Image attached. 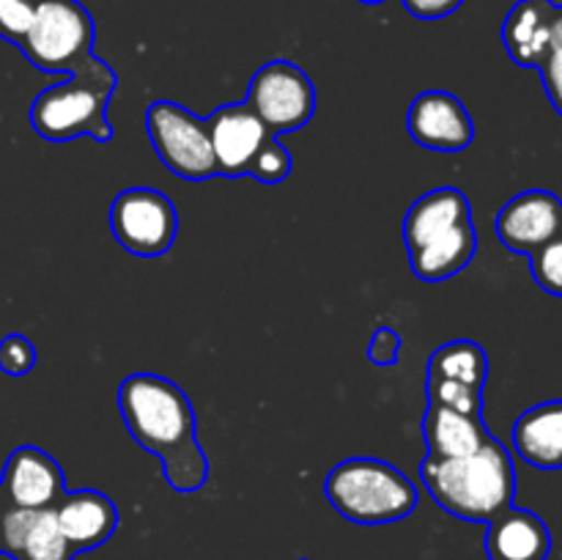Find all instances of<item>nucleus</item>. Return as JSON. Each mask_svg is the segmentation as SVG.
I'll return each instance as SVG.
<instances>
[{
  "instance_id": "16",
  "label": "nucleus",
  "mask_w": 562,
  "mask_h": 560,
  "mask_svg": "<svg viewBox=\"0 0 562 560\" xmlns=\"http://www.w3.org/2000/svg\"><path fill=\"white\" fill-rule=\"evenodd\" d=\"M554 0H519L503 22V44L510 60L538 69L552 49Z\"/></svg>"
},
{
  "instance_id": "28",
  "label": "nucleus",
  "mask_w": 562,
  "mask_h": 560,
  "mask_svg": "<svg viewBox=\"0 0 562 560\" xmlns=\"http://www.w3.org/2000/svg\"><path fill=\"white\" fill-rule=\"evenodd\" d=\"M538 71H541L549 102H552V108L562 115V49H549V55L543 58V64L538 66Z\"/></svg>"
},
{
  "instance_id": "4",
  "label": "nucleus",
  "mask_w": 562,
  "mask_h": 560,
  "mask_svg": "<svg viewBox=\"0 0 562 560\" xmlns=\"http://www.w3.org/2000/svg\"><path fill=\"white\" fill-rule=\"evenodd\" d=\"M329 505L355 525H393L417 508V486L395 464L371 456L346 459L324 481Z\"/></svg>"
},
{
  "instance_id": "10",
  "label": "nucleus",
  "mask_w": 562,
  "mask_h": 560,
  "mask_svg": "<svg viewBox=\"0 0 562 560\" xmlns=\"http://www.w3.org/2000/svg\"><path fill=\"white\" fill-rule=\"evenodd\" d=\"M494 228L508 250L532 256L562 234V198L549 190L519 192L499 209Z\"/></svg>"
},
{
  "instance_id": "30",
  "label": "nucleus",
  "mask_w": 562,
  "mask_h": 560,
  "mask_svg": "<svg viewBox=\"0 0 562 560\" xmlns=\"http://www.w3.org/2000/svg\"><path fill=\"white\" fill-rule=\"evenodd\" d=\"M552 49H562V5H554V16H552Z\"/></svg>"
},
{
  "instance_id": "6",
  "label": "nucleus",
  "mask_w": 562,
  "mask_h": 560,
  "mask_svg": "<svg viewBox=\"0 0 562 560\" xmlns=\"http://www.w3.org/2000/svg\"><path fill=\"white\" fill-rule=\"evenodd\" d=\"M146 132L157 157L179 179L206 181L217 176V159H214L206 119L190 113L181 104L159 99L148 104Z\"/></svg>"
},
{
  "instance_id": "32",
  "label": "nucleus",
  "mask_w": 562,
  "mask_h": 560,
  "mask_svg": "<svg viewBox=\"0 0 562 560\" xmlns=\"http://www.w3.org/2000/svg\"><path fill=\"white\" fill-rule=\"evenodd\" d=\"M302 560H307V558H302Z\"/></svg>"
},
{
  "instance_id": "20",
  "label": "nucleus",
  "mask_w": 562,
  "mask_h": 560,
  "mask_svg": "<svg viewBox=\"0 0 562 560\" xmlns=\"http://www.w3.org/2000/svg\"><path fill=\"white\" fill-rule=\"evenodd\" d=\"M477 253V231L472 223L459 225L409 253V267L426 283H442L470 267Z\"/></svg>"
},
{
  "instance_id": "33",
  "label": "nucleus",
  "mask_w": 562,
  "mask_h": 560,
  "mask_svg": "<svg viewBox=\"0 0 562 560\" xmlns=\"http://www.w3.org/2000/svg\"><path fill=\"white\" fill-rule=\"evenodd\" d=\"M0 560H3V558H0Z\"/></svg>"
},
{
  "instance_id": "11",
  "label": "nucleus",
  "mask_w": 562,
  "mask_h": 560,
  "mask_svg": "<svg viewBox=\"0 0 562 560\" xmlns=\"http://www.w3.org/2000/svg\"><path fill=\"white\" fill-rule=\"evenodd\" d=\"M0 494L14 508H55L66 494V475L58 461L36 445L11 450L0 478Z\"/></svg>"
},
{
  "instance_id": "15",
  "label": "nucleus",
  "mask_w": 562,
  "mask_h": 560,
  "mask_svg": "<svg viewBox=\"0 0 562 560\" xmlns=\"http://www.w3.org/2000/svg\"><path fill=\"white\" fill-rule=\"evenodd\" d=\"M552 552V533L547 522L527 508H505L488 522V560H547Z\"/></svg>"
},
{
  "instance_id": "19",
  "label": "nucleus",
  "mask_w": 562,
  "mask_h": 560,
  "mask_svg": "<svg viewBox=\"0 0 562 560\" xmlns=\"http://www.w3.org/2000/svg\"><path fill=\"white\" fill-rule=\"evenodd\" d=\"M423 437H426L428 456L437 459H459L481 450L492 439L483 415H464V412L445 410L428 404L423 417Z\"/></svg>"
},
{
  "instance_id": "21",
  "label": "nucleus",
  "mask_w": 562,
  "mask_h": 560,
  "mask_svg": "<svg viewBox=\"0 0 562 560\" xmlns=\"http://www.w3.org/2000/svg\"><path fill=\"white\" fill-rule=\"evenodd\" d=\"M428 377L453 379V382L483 390L488 379V357L475 340H450L431 355Z\"/></svg>"
},
{
  "instance_id": "24",
  "label": "nucleus",
  "mask_w": 562,
  "mask_h": 560,
  "mask_svg": "<svg viewBox=\"0 0 562 560\" xmlns=\"http://www.w3.org/2000/svg\"><path fill=\"white\" fill-rule=\"evenodd\" d=\"M530 272L543 291L562 296V234L532 253Z\"/></svg>"
},
{
  "instance_id": "29",
  "label": "nucleus",
  "mask_w": 562,
  "mask_h": 560,
  "mask_svg": "<svg viewBox=\"0 0 562 560\" xmlns=\"http://www.w3.org/2000/svg\"><path fill=\"white\" fill-rule=\"evenodd\" d=\"M464 0H404V9L417 20H445L461 9Z\"/></svg>"
},
{
  "instance_id": "9",
  "label": "nucleus",
  "mask_w": 562,
  "mask_h": 560,
  "mask_svg": "<svg viewBox=\"0 0 562 560\" xmlns=\"http://www.w3.org/2000/svg\"><path fill=\"white\" fill-rule=\"evenodd\" d=\"M406 132L428 152L459 154L475 141L470 110L450 91H423L406 110Z\"/></svg>"
},
{
  "instance_id": "1",
  "label": "nucleus",
  "mask_w": 562,
  "mask_h": 560,
  "mask_svg": "<svg viewBox=\"0 0 562 560\" xmlns=\"http://www.w3.org/2000/svg\"><path fill=\"white\" fill-rule=\"evenodd\" d=\"M119 412L126 432L162 464L170 489L198 492L209 478V459L198 443L192 401L173 379L132 373L119 384Z\"/></svg>"
},
{
  "instance_id": "2",
  "label": "nucleus",
  "mask_w": 562,
  "mask_h": 560,
  "mask_svg": "<svg viewBox=\"0 0 562 560\" xmlns=\"http://www.w3.org/2000/svg\"><path fill=\"white\" fill-rule=\"evenodd\" d=\"M423 486L428 489L439 508L464 522H488L516 497V467L510 450L497 437L481 450L459 459L426 456L420 464Z\"/></svg>"
},
{
  "instance_id": "14",
  "label": "nucleus",
  "mask_w": 562,
  "mask_h": 560,
  "mask_svg": "<svg viewBox=\"0 0 562 560\" xmlns=\"http://www.w3.org/2000/svg\"><path fill=\"white\" fill-rule=\"evenodd\" d=\"M55 519L60 533L71 544L75 552L102 547L119 527V508L113 500L97 489H80V492H66L55 505Z\"/></svg>"
},
{
  "instance_id": "17",
  "label": "nucleus",
  "mask_w": 562,
  "mask_h": 560,
  "mask_svg": "<svg viewBox=\"0 0 562 560\" xmlns=\"http://www.w3.org/2000/svg\"><path fill=\"white\" fill-rule=\"evenodd\" d=\"M472 223L470 198L459 187H437L412 203L404 220V245L406 250H417L426 242Z\"/></svg>"
},
{
  "instance_id": "25",
  "label": "nucleus",
  "mask_w": 562,
  "mask_h": 560,
  "mask_svg": "<svg viewBox=\"0 0 562 560\" xmlns=\"http://www.w3.org/2000/svg\"><path fill=\"white\" fill-rule=\"evenodd\" d=\"M36 5L38 0H0V38L20 47L36 14Z\"/></svg>"
},
{
  "instance_id": "22",
  "label": "nucleus",
  "mask_w": 562,
  "mask_h": 560,
  "mask_svg": "<svg viewBox=\"0 0 562 560\" xmlns=\"http://www.w3.org/2000/svg\"><path fill=\"white\" fill-rule=\"evenodd\" d=\"M426 395L428 404L464 412V415H483V390L470 388V384L442 377H426Z\"/></svg>"
},
{
  "instance_id": "23",
  "label": "nucleus",
  "mask_w": 562,
  "mask_h": 560,
  "mask_svg": "<svg viewBox=\"0 0 562 560\" xmlns=\"http://www.w3.org/2000/svg\"><path fill=\"white\" fill-rule=\"evenodd\" d=\"M291 168H294V163H291L289 148L280 143V137H269L261 146V152L256 154V159H252L247 176L263 181V184H280V181L289 179Z\"/></svg>"
},
{
  "instance_id": "7",
  "label": "nucleus",
  "mask_w": 562,
  "mask_h": 560,
  "mask_svg": "<svg viewBox=\"0 0 562 560\" xmlns=\"http://www.w3.org/2000/svg\"><path fill=\"white\" fill-rule=\"evenodd\" d=\"M245 104L263 121L269 135L280 137L311 124L316 88L307 71L291 60H269L252 75Z\"/></svg>"
},
{
  "instance_id": "26",
  "label": "nucleus",
  "mask_w": 562,
  "mask_h": 560,
  "mask_svg": "<svg viewBox=\"0 0 562 560\" xmlns=\"http://www.w3.org/2000/svg\"><path fill=\"white\" fill-rule=\"evenodd\" d=\"M36 366V346L20 333H11L0 340V371L9 377H25Z\"/></svg>"
},
{
  "instance_id": "31",
  "label": "nucleus",
  "mask_w": 562,
  "mask_h": 560,
  "mask_svg": "<svg viewBox=\"0 0 562 560\" xmlns=\"http://www.w3.org/2000/svg\"><path fill=\"white\" fill-rule=\"evenodd\" d=\"M360 3H368V5H373V3H384V0H360Z\"/></svg>"
},
{
  "instance_id": "5",
  "label": "nucleus",
  "mask_w": 562,
  "mask_h": 560,
  "mask_svg": "<svg viewBox=\"0 0 562 560\" xmlns=\"http://www.w3.org/2000/svg\"><path fill=\"white\" fill-rule=\"evenodd\" d=\"M97 25L80 0H38L22 55L42 71H71L93 55Z\"/></svg>"
},
{
  "instance_id": "18",
  "label": "nucleus",
  "mask_w": 562,
  "mask_h": 560,
  "mask_svg": "<svg viewBox=\"0 0 562 560\" xmlns=\"http://www.w3.org/2000/svg\"><path fill=\"white\" fill-rule=\"evenodd\" d=\"M514 450L538 470H562V399L543 401L516 417Z\"/></svg>"
},
{
  "instance_id": "3",
  "label": "nucleus",
  "mask_w": 562,
  "mask_h": 560,
  "mask_svg": "<svg viewBox=\"0 0 562 560\" xmlns=\"http://www.w3.org/2000/svg\"><path fill=\"white\" fill-rule=\"evenodd\" d=\"M115 88H119V75L113 71V66L91 55L71 71L69 80L44 88L33 99V132L53 143L75 141V137L82 135L108 143L113 137L108 104L113 99Z\"/></svg>"
},
{
  "instance_id": "12",
  "label": "nucleus",
  "mask_w": 562,
  "mask_h": 560,
  "mask_svg": "<svg viewBox=\"0 0 562 560\" xmlns=\"http://www.w3.org/2000/svg\"><path fill=\"white\" fill-rule=\"evenodd\" d=\"M206 126L217 159V176H231V179L250 173L256 154L269 137H274L245 102L217 108L206 119Z\"/></svg>"
},
{
  "instance_id": "27",
  "label": "nucleus",
  "mask_w": 562,
  "mask_h": 560,
  "mask_svg": "<svg viewBox=\"0 0 562 560\" xmlns=\"http://www.w3.org/2000/svg\"><path fill=\"white\" fill-rule=\"evenodd\" d=\"M401 357V335L393 327H379L371 335V344H368V360L373 366L390 368L395 366Z\"/></svg>"
},
{
  "instance_id": "8",
  "label": "nucleus",
  "mask_w": 562,
  "mask_h": 560,
  "mask_svg": "<svg viewBox=\"0 0 562 560\" xmlns=\"http://www.w3.org/2000/svg\"><path fill=\"white\" fill-rule=\"evenodd\" d=\"M110 228L124 250L154 258L173 247L179 214L165 192L154 187H126L110 206Z\"/></svg>"
},
{
  "instance_id": "13",
  "label": "nucleus",
  "mask_w": 562,
  "mask_h": 560,
  "mask_svg": "<svg viewBox=\"0 0 562 560\" xmlns=\"http://www.w3.org/2000/svg\"><path fill=\"white\" fill-rule=\"evenodd\" d=\"M75 549L60 533L55 508H9L0 516V558L75 560Z\"/></svg>"
}]
</instances>
